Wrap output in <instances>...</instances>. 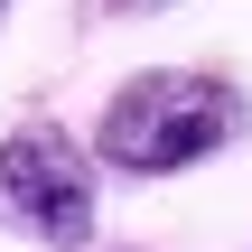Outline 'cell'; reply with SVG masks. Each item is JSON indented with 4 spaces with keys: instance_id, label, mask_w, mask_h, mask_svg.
<instances>
[{
    "instance_id": "1",
    "label": "cell",
    "mask_w": 252,
    "mask_h": 252,
    "mask_svg": "<svg viewBox=\"0 0 252 252\" xmlns=\"http://www.w3.org/2000/svg\"><path fill=\"white\" fill-rule=\"evenodd\" d=\"M234 140H243V94L224 75L150 65V75L112 84V103L94 122V168H112V178H187Z\"/></svg>"
},
{
    "instance_id": "2",
    "label": "cell",
    "mask_w": 252,
    "mask_h": 252,
    "mask_svg": "<svg viewBox=\"0 0 252 252\" xmlns=\"http://www.w3.org/2000/svg\"><path fill=\"white\" fill-rule=\"evenodd\" d=\"M0 234H28L47 252L94 243V150L65 122H19L0 140Z\"/></svg>"
},
{
    "instance_id": "3",
    "label": "cell",
    "mask_w": 252,
    "mask_h": 252,
    "mask_svg": "<svg viewBox=\"0 0 252 252\" xmlns=\"http://www.w3.org/2000/svg\"><path fill=\"white\" fill-rule=\"evenodd\" d=\"M103 19H159V9H178V0H94Z\"/></svg>"
}]
</instances>
